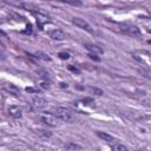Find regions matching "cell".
<instances>
[{
    "label": "cell",
    "mask_w": 151,
    "mask_h": 151,
    "mask_svg": "<svg viewBox=\"0 0 151 151\" xmlns=\"http://www.w3.org/2000/svg\"><path fill=\"white\" fill-rule=\"evenodd\" d=\"M66 151H86L81 145L77 144V143H68L66 144Z\"/></svg>",
    "instance_id": "cell-10"
},
{
    "label": "cell",
    "mask_w": 151,
    "mask_h": 151,
    "mask_svg": "<svg viewBox=\"0 0 151 151\" xmlns=\"http://www.w3.org/2000/svg\"><path fill=\"white\" fill-rule=\"evenodd\" d=\"M54 116H55L58 119H60V120H63V122H65V123H72L73 119H74V116H73L72 111H71L70 109H67V107H64V106H58V107H55Z\"/></svg>",
    "instance_id": "cell-2"
},
{
    "label": "cell",
    "mask_w": 151,
    "mask_h": 151,
    "mask_svg": "<svg viewBox=\"0 0 151 151\" xmlns=\"http://www.w3.org/2000/svg\"><path fill=\"white\" fill-rule=\"evenodd\" d=\"M112 151H130V150L123 144L114 143V144H112Z\"/></svg>",
    "instance_id": "cell-11"
},
{
    "label": "cell",
    "mask_w": 151,
    "mask_h": 151,
    "mask_svg": "<svg viewBox=\"0 0 151 151\" xmlns=\"http://www.w3.org/2000/svg\"><path fill=\"white\" fill-rule=\"evenodd\" d=\"M67 5H72V6H81L83 2L81 1H70V0H66L65 1Z\"/></svg>",
    "instance_id": "cell-15"
},
{
    "label": "cell",
    "mask_w": 151,
    "mask_h": 151,
    "mask_svg": "<svg viewBox=\"0 0 151 151\" xmlns=\"http://www.w3.org/2000/svg\"><path fill=\"white\" fill-rule=\"evenodd\" d=\"M32 106H33L35 110H41V109H44V107L46 106V100H45L44 98H41V97H37V98L33 99Z\"/></svg>",
    "instance_id": "cell-8"
},
{
    "label": "cell",
    "mask_w": 151,
    "mask_h": 151,
    "mask_svg": "<svg viewBox=\"0 0 151 151\" xmlns=\"http://www.w3.org/2000/svg\"><path fill=\"white\" fill-rule=\"evenodd\" d=\"M8 114L15 119H19L22 117V110L19 106H9L8 107Z\"/></svg>",
    "instance_id": "cell-6"
},
{
    "label": "cell",
    "mask_w": 151,
    "mask_h": 151,
    "mask_svg": "<svg viewBox=\"0 0 151 151\" xmlns=\"http://www.w3.org/2000/svg\"><path fill=\"white\" fill-rule=\"evenodd\" d=\"M68 68H70V70H71V71H73V72H77V73H79V72H80V71H79V70H78V68H74V67H72V66H71V65H70V66H68Z\"/></svg>",
    "instance_id": "cell-18"
},
{
    "label": "cell",
    "mask_w": 151,
    "mask_h": 151,
    "mask_svg": "<svg viewBox=\"0 0 151 151\" xmlns=\"http://www.w3.org/2000/svg\"><path fill=\"white\" fill-rule=\"evenodd\" d=\"M48 35H50L53 40H64V39L66 38L65 32H63V31L59 29V28H54V29L50 31V32H48Z\"/></svg>",
    "instance_id": "cell-5"
},
{
    "label": "cell",
    "mask_w": 151,
    "mask_h": 151,
    "mask_svg": "<svg viewBox=\"0 0 151 151\" xmlns=\"http://www.w3.org/2000/svg\"><path fill=\"white\" fill-rule=\"evenodd\" d=\"M0 59H5V54H4V52L0 50Z\"/></svg>",
    "instance_id": "cell-19"
},
{
    "label": "cell",
    "mask_w": 151,
    "mask_h": 151,
    "mask_svg": "<svg viewBox=\"0 0 151 151\" xmlns=\"http://www.w3.org/2000/svg\"><path fill=\"white\" fill-rule=\"evenodd\" d=\"M88 57L91 58V59H93V60H97V61H99L100 60V58H98V55H94V54H88Z\"/></svg>",
    "instance_id": "cell-17"
},
{
    "label": "cell",
    "mask_w": 151,
    "mask_h": 151,
    "mask_svg": "<svg viewBox=\"0 0 151 151\" xmlns=\"http://www.w3.org/2000/svg\"><path fill=\"white\" fill-rule=\"evenodd\" d=\"M119 31L123 32L124 34L126 35H130L132 38H139L142 37V32L140 29L133 25V24H130V22H123V24H119Z\"/></svg>",
    "instance_id": "cell-1"
},
{
    "label": "cell",
    "mask_w": 151,
    "mask_h": 151,
    "mask_svg": "<svg viewBox=\"0 0 151 151\" xmlns=\"http://www.w3.org/2000/svg\"><path fill=\"white\" fill-rule=\"evenodd\" d=\"M59 57H60L61 59L66 60V59H68V58H70V54H68L67 52H60V53H59Z\"/></svg>",
    "instance_id": "cell-16"
},
{
    "label": "cell",
    "mask_w": 151,
    "mask_h": 151,
    "mask_svg": "<svg viewBox=\"0 0 151 151\" xmlns=\"http://www.w3.org/2000/svg\"><path fill=\"white\" fill-rule=\"evenodd\" d=\"M35 55H37V58L39 57L40 59H42V60H46V61H50V60H51L50 55H47V54H45V53H41V52H37V53H35Z\"/></svg>",
    "instance_id": "cell-13"
},
{
    "label": "cell",
    "mask_w": 151,
    "mask_h": 151,
    "mask_svg": "<svg viewBox=\"0 0 151 151\" xmlns=\"http://www.w3.org/2000/svg\"><path fill=\"white\" fill-rule=\"evenodd\" d=\"M137 151H139V150H137Z\"/></svg>",
    "instance_id": "cell-21"
},
{
    "label": "cell",
    "mask_w": 151,
    "mask_h": 151,
    "mask_svg": "<svg viewBox=\"0 0 151 151\" xmlns=\"http://www.w3.org/2000/svg\"><path fill=\"white\" fill-rule=\"evenodd\" d=\"M0 137H1V133H0Z\"/></svg>",
    "instance_id": "cell-20"
},
{
    "label": "cell",
    "mask_w": 151,
    "mask_h": 151,
    "mask_svg": "<svg viewBox=\"0 0 151 151\" xmlns=\"http://www.w3.org/2000/svg\"><path fill=\"white\" fill-rule=\"evenodd\" d=\"M6 88H7V90H8L11 93H13L14 96H19V94H20V91H19V88H18L15 85H13V84H7Z\"/></svg>",
    "instance_id": "cell-12"
},
{
    "label": "cell",
    "mask_w": 151,
    "mask_h": 151,
    "mask_svg": "<svg viewBox=\"0 0 151 151\" xmlns=\"http://www.w3.org/2000/svg\"><path fill=\"white\" fill-rule=\"evenodd\" d=\"M40 122L50 127H55L58 125V118L54 116V113H50V112H44L40 114Z\"/></svg>",
    "instance_id": "cell-3"
},
{
    "label": "cell",
    "mask_w": 151,
    "mask_h": 151,
    "mask_svg": "<svg viewBox=\"0 0 151 151\" xmlns=\"http://www.w3.org/2000/svg\"><path fill=\"white\" fill-rule=\"evenodd\" d=\"M97 133V136L99 137V138H101L104 142H107V143H112V144H114V138L112 137V136H110L109 133H106V132H101V131H97L96 132Z\"/></svg>",
    "instance_id": "cell-9"
},
{
    "label": "cell",
    "mask_w": 151,
    "mask_h": 151,
    "mask_svg": "<svg viewBox=\"0 0 151 151\" xmlns=\"http://www.w3.org/2000/svg\"><path fill=\"white\" fill-rule=\"evenodd\" d=\"M72 22H73V25H76L77 27H79V28H81V29H84V31H86V32H88V33H91V34H96L94 28H93L85 19H81V18H73V19H72Z\"/></svg>",
    "instance_id": "cell-4"
},
{
    "label": "cell",
    "mask_w": 151,
    "mask_h": 151,
    "mask_svg": "<svg viewBox=\"0 0 151 151\" xmlns=\"http://www.w3.org/2000/svg\"><path fill=\"white\" fill-rule=\"evenodd\" d=\"M37 134H39V136H41V137H45V138L51 137V132H48V131H46V130H37Z\"/></svg>",
    "instance_id": "cell-14"
},
{
    "label": "cell",
    "mask_w": 151,
    "mask_h": 151,
    "mask_svg": "<svg viewBox=\"0 0 151 151\" xmlns=\"http://www.w3.org/2000/svg\"><path fill=\"white\" fill-rule=\"evenodd\" d=\"M85 47L87 51L91 52V54H94V55L101 54L104 52V50L101 47H99L98 45H94V44H85Z\"/></svg>",
    "instance_id": "cell-7"
}]
</instances>
